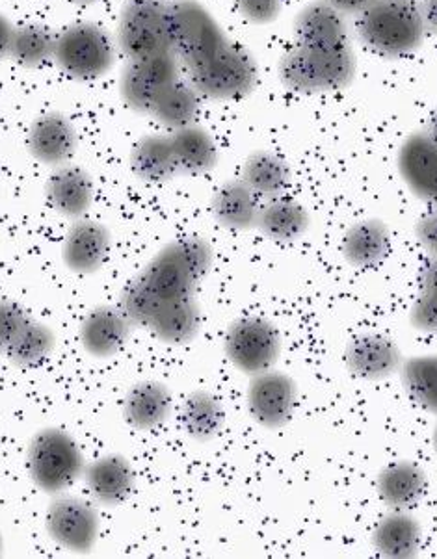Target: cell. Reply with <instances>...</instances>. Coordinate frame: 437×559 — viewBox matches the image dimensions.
Masks as SVG:
<instances>
[{"mask_svg": "<svg viewBox=\"0 0 437 559\" xmlns=\"http://www.w3.org/2000/svg\"><path fill=\"white\" fill-rule=\"evenodd\" d=\"M214 262V249L205 238L182 237L166 243L140 272L164 305L192 299Z\"/></svg>", "mask_w": 437, "mask_h": 559, "instance_id": "6da1fadb", "label": "cell"}, {"mask_svg": "<svg viewBox=\"0 0 437 559\" xmlns=\"http://www.w3.org/2000/svg\"><path fill=\"white\" fill-rule=\"evenodd\" d=\"M356 55L346 47L296 45L280 60L283 86L296 94H330L350 86L356 76Z\"/></svg>", "mask_w": 437, "mask_h": 559, "instance_id": "7a4b0ae2", "label": "cell"}, {"mask_svg": "<svg viewBox=\"0 0 437 559\" xmlns=\"http://www.w3.org/2000/svg\"><path fill=\"white\" fill-rule=\"evenodd\" d=\"M426 34L418 0H376L357 17L363 45L383 57H406L423 45Z\"/></svg>", "mask_w": 437, "mask_h": 559, "instance_id": "3957f363", "label": "cell"}, {"mask_svg": "<svg viewBox=\"0 0 437 559\" xmlns=\"http://www.w3.org/2000/svg\"><path fill=\"white\" fill-rule=\"evenodd\" d=\"M26 471L39 491L55 497L84 476L86 457L75 437L69 436L66 429L44 428L28 442Z\"/></svg>", "mask_w": 437, "mask_h": 559, "instance_id": "277c9868", "label": "cell"}, {"mask_svg": "<svg viewBox=\"0 0 437 559\" xmlns=\"http://www.w3.org/2000/svg\"><path fill=\"white\" fill-rule=\"evenodd\" d=\"M169 45L187 69L205 62L229 39L218 21L198 0H168Z\"/></svg>", "mask_w": 437, "mask_h": 559, "instance_id": "5b68a950", "label": "cell"}, {"mask_svg": "<svg viewBox=\"0 0 437 559\" xmlns=\"http://www.w3.org/2000/svg\"><path fill=\"white\" fill-rule=\"evenodd\" d=\"M190 84L206 99H243L253 92L259 81V68L243 45L227 44L216 50L213 57L196 68L187 69Z\"/></svg>", "mask_w": 437, "mask_h": 559, "instance_id": "8992f818", "label": "cell"}, {"mask_svg": "<svg viewBox=\"0 0 437 559\" xmlns=\"http://www.w3.org/2000/svg\"><path fill=\"white\" fill-rule=\"evenodd\" d=\"M52 60L75 81H95L114 68L116 45L103 26L75 23L57 36Z\"/></svg>", "mask_w": 437, "mask_h": 559, "instance_id": "52a82bcc", "label": "cell"}, {"mask_svg": "<svg viewBox=\"0 0 437 559\" xmlns=\"http://www.w3.org/2000/svg\"><path fill=\"white\" fill-rule=\"evenodd\" d=\"M118 45L129 60L172 52L168 0H127L119 13Z\"/></svg>", "mask_w": 437, "mask_h": 559, "instance_id": "ba28073f", "label": "cell"}, {"mask_svg": "<svg viewBox=\"0 0 437 559\" xmlns=\"http://www.w3.org/2000/svg\"><path fill=\"white\" fill-rule=\"evenodd\" d=\"M224 349L233 367L251 378L277 365L282 355V335L267 318H238L227 328Z\"/></svg>", "mask_w": 437, "mask_h": 559, "instance_id": "9c48e42d", "label": "cell"}, {"mask_svg": "<svg viewBox=\"0 0 437 559\" xmlns=\"http://www.w3.org/2000/svg\"><path fill=\"white\" fill-rule=\"evenodd\" d=\"M45 528L58 547L73 554H90L101 534L99 513L92 502L71 495H55L47 508Z\"/></svg>", "mask_w": 437, "mask_h": 559, "instance_id": "30bf717a", "label": "cell"}, {"mask_svg": "<svg viewBox=\"0 0 437 559\" xmlns=\"http://www.w3.org/2000/svg\"><path fill=\"white\" fill-rule=\"evenodd\" d=\"M179 71L181 62L174 52L145 60H129L119 82L123 103L134 112L151 114L156 100L174 82L179 81Z\"/></svg>", "mask_w": 437, "mask_h": 559, "instance_id": "8fae6325", "label": "cell"}, {"mask_svg": "<svg viewBox=\"0 0 437 559\" xmlns=\"http://www.w3.org/2000/svg\"><path fill=\"white\" fill-rule=\"evenodd\" d=\"M246 405L250 417L267 429L285 428L298 405V385L288 373L280 370L251 376L246 391Z\"/></svg>", "mask_w": 437, "mask_h": 559, "instance_id": "7c38bea8", "label": "cell"}, {"mask_svg": "<svg viewBox=\"0 0 437 559\" xmlns=\"http://www.w3.org/2000/svg\"><path fill=\"white\" fill-rule=\"evenodd\" d=\"M113 249V235L97 219L79 218L69 225L62 242V261L69 272L92 275L105 266Z\"/></svg>", "mask_w": 437, "mask_h": 559, "instance_id": "4fadbf2b", "label": "cell"}, {"mask_svg": "<svg viewBox=\"0 0 437 559\" xmlns=\"http://www.w3.org/2000/svg\"><path fill=\"white\" fill-rule=\"evenodd\" d=\"M344 362L350 373L367 381H383L400 372L404 355L399 344L381 333L354 336L344 349Z\"/></svg>", "mask_w": 437, "mask_h": 559, "instance_id": "5bb4252c", "label": "cell"}, {"mask_svg": "<svg viewBox=\"0 0 437 559\" xmlns=\"http://www.w3.org/2000/svg\"><path fill=\"white\" fill-rule=\"evenodd\" d=\"M26 147L31 155L50 168L68 164L79 150V134L75 124L62 112H47L39 116L28 129Z\"/></svg>", "mask_w": 437, "mask_h": 559, "instance_id": "9a60e30c", "label": "cell"}, {"mask_svg": "<svg viewBox=\"0 0 437 559\" xmlns=\"http://www.w3.org/2000/svg\"><path fill=\"white\" fill-rule=\"evenodd\" d=\"M397 164L406 187L437 209V143L426 132H415L400 145Z\"/></svg>", "mask_w": 437, "mask_h": 559, "instance_id": "2e32d148", "label": "cell"}, {"mask_svg": "<svg viewBox=\"0 0 437 559\" xmlns=\"http://www.w3.org/2000/svg\"><path fill=\"white\" fill-rule=\"evenodd\" d=\"M132 325L119 307L101 305L87 312L81 322V344L84 352L97 359H108L126 346Z\"/></svg>", "mask_w": 437, "mask_h": 559, "instance_id": "e0dca14e", "label": "cell"}, {"mask_svg": "<svg viewBox=\"0 0 437 559\" xmlns=\"http://www.w3.org/2000/svg\"><path fill=\"white\" fill-rule=\"evenodd\" d=\"M84 481L95 502L114 508L131 497L137 473L126 455L108 454L86 466Z\"/></svg>", "mask_w": 437, "mask_h": 559, "instance_id": "ac0fdd59", "label": "cell"}, {"mask_svg": "<svg viewBox=\"0 0 437 559\" xmlns=\"http://www.w3.org/2000/svg\"><path fill=\"white\" fill-rule=\"evenodd\" d=\"M45 193L49 205L63 218H84L90 206L94 205V180L86 169L63 164L50 174Z\"/></svg>", "mask_w": 437, "mask_h": 559, "instance_id": "d6986e66", "label": "cell"}, {"mask_svg": "<svg viewBox=\"0 0 437 559\" xmlns=\"http://www.w3.org/2000/svg\"><path fill=\"white\" fill-rule=\"evenodd\" d=\"M294 38L296 44L307 47H346L349 23L328 0H315L296 15Z\"/></svg>", "mask_w": 437, "mask_h": 559, "instance_id": "ffe728a7", "label": "cell"}, {"mask_svg": "<svg viewBox=\"0 0 437 559\" xmlns=\"http://www.w3.org/2000/svg\"><path fill=\"white\" fill-rule=\"evenodd\" d=\"M174 413V394L163 381H138L123 400V417L131 428L151 431L168 423Z\"/></svg>", "mask_w": 437, "mask_h": 559, "instance_id": "44dd1931", "label": "cell"}, {"mask_svg": "<svg viewBox=\"0 0 437 559\" xmlns=\"http://www.w3.org/2000/svg\"><path fill=\"white\" fill-rule=\"evenodd\" d=\"M426 487L425 471L412 461H397L383 466L376 478L378 497L391 511L412 510L425 497Z\"/></svg>", "mask_w": 437, "mask_h": 559, "instance_id": "7402d4cb", "label": "cell"}, {"mask_svg": "<svg viewBox=\"0 0 437 559\" xmlns=\"http://www.w3.org/2000/svg\"><path fill=\"white\" fill-rule=\"evenodd\" d=\"M311 227V216L300 201L280 195L261 205L257 229L264 238L275 243L298 242Z\"/></svg>", "mask_w": 437, "mask_h": 559, "instance_id": "603a6c76", "label": "cell"}, {"mask_svg": "<svg viewBox=\"0 0 437 559\" xmlns=\"http://www.w3.org/2000/svg\"><path fill=\"white\" fill-rule=\"evenodd\" d=\"M261 201L243 179L227 180L214 192L211 212L224 229L250 230L257 227Z\"/></svg>", "mask_w": 437, "mask_h": 559, "instance_id": "cb8c5ba5", "label": "cell"}, {"mask_svg": "<svg viewBox=\"0 0 437 559\" xmlns=\"http://www.w3.org/2000/svg\"><path fill=\"white\" fill-rule=\"evenodd\" d=\"M341 251L350 266L359 270L378 266L391 253V233L388 225L376 218L357 222L346 230Z\"/></svg>", "mask_w": 437, "mask_h": 559, "instance_id": "d4e9b609", "label": "cell"}, {"mask_svg": "<svg viewBox=\"0 0 437 559\" xmlns=\"http://www.w3.org/2000/svg\"><path fill=\"white\" fill-rule=\"evenodd\" d=\"M373 545L383 558H415L423 545V530L410 511H389L376 524Z\"/></svg>", "mask_w": 437, "mask_h": 559, "instance_id": "484cf974", "label": "cell"}, {"mask_svg": "<svg viewBox=\"0 0 437 559\" xmlns=\"http://www.w3.org/2000/svg\"><path fill=\"white\" fill-rule=\"evenodd\" d=\"M131 169L138 179L147 185H163L179 174L172 138L147 134L140 138L131 151Z\"/></svg>", "mask_w": 437, "mask_h": 559, "instance_id": "4316f807", "label": "cell"}, {"mask_svg": "<svg viewBox=\"0 0 437 559\" xmlns=\"http://www.w3.org/2000/svg\"><path fill=\"white\" fill-rule=\"evenodd\" d=\"M179 423L187 437L196 442H209L222 433L225 426V409L222 400L213 392L194 391L181 405Z\"/></svg>", "mask_w": 437, "mask_h": 559, "instance_id": "83f0119b", "label": "cell"}, {"mask_svg": "<svg viewBox=\"0 0 437 559\" xmlns=\"http://www.w3.org/2000/svg\"><path fill=\"white\" fill-rule=\"evenodd\" d=\"M175 156L179 164V174L205 175L218 164V147L213 136L200 127L188 124L172 132Z\"/></svg>", "mask_w": 437, "mask_h": 559, "instance_id": "f1b7e54d", "label": "cell"}, {"mask_svg": "<svg viewBox=\"0 0 437 559\" xmlns=\"http://www.w3.org/2000/svg\"><path fill=\"white\" fill-rule=\"evenodd\" d=\"M243 180L261 200H274L287 192L293 171L282 156L270 151H256L244 162Z\"/></svg>", "mask_w": 437, "mask_h": 559, "instance_id": "f546056e", "label": "cell"}, {"mask_svg": "<svg viewBox=\"0 0 437 559\" xmlns=\"http://www.w3.org/2000/svg\"><path fill=\"white\" fill-rule=\"evenodd\" d=\"M201 307L196 298L164 305L155 320L151 322L150 331L158 341L168 346H185L200 335Z\"/></svg>", "mask_w": 437, "mask_h": 559, "instance_id": "4dcf8cb0", "label": "cell"}, {"mask_svg": "<svg viewBox=\"0 0 437 559\" xmlns=\"http://www.w3.org/2000/svg\"><path fill=\"white\" fill-rule=\"evenodd\" d=\"M57 348V335L47 323L39 320H26L23 328L13 336L8 346V360L17 368H38L49 360L50 355Z\"/></svg>", "mask_w": 437, "mask_h": 559, "instance_id": "1f68e13d", "label": "cell"}, {"mask_svg": "<svg viewBox=\"0 0 437 559\" xmlns=\"http://www.w3.org/2000/svg\"><path fill=\"white\" fill-rule=\"evenodd\" d=\"M200 99L201 95L190 82L177 81L156 100L151 116L156 119V123L174 132L196 123L200 114Z\"/></svg>", "mask_w": 437, "mask_h": 559, "instance_id": "d6a6232c", "label": "cell"}, {"mask_svg": "<svg viewBox=\"0 0 437 559\" xmlns=\"http://www.w3.org/2000/svg\"><path fill=\"white\" fill-rule=\"evenodd\" d=\"M399 373L408 399L437 415V354L410 357L402 362Z\"/></svg>", "mask_w": 437, "mask_h": 559, "instance_id": "836d02e7", "label": "cell"}, {"mask_svg": "<svg viewBox=\"0 0 437 559\" xmlns=\"http://www.w3.org/2000/svg\"><path fill=\"white\" fill-rule=\"evenodd\" d=\"M55 49L57 36L49 26L25 23L13 31L10 57L23 68H42L50 58H55Z\"/></svg>", "mask_w": 437, "mask_h": 559, "instance_id": "e575fe53", "label": "cell"}, {"mask_svg": "<svg viewBox=\"0 0 437 559\" xmlns=\"http://www.w3.org/2000/svg\"><path fill=\"white\" fill-rule=\"evenodd\" d=\"M410 323L421 333L437 335V259L428 257L421 270L417 294L410 309Z\"/></svg>", "mask_w": 437, "mask_h": 559, "instance_id": "d590c367", "label": "cell"}, {"mask_svg": "<svg viewBox=\"0 0 437 559\" xmlns=\"http://www.w3.org/2000/svg\"><path fill=\"white\" fill-rule=\"evenodd\" d=\"M163 307V301L156 298V294L151 290L150 285L140 274L127 283L123 293L119 296V309L134 328L150 330L151 322L155 320Z\"/></svg>", "mask_w": 437, "mask_h": 559, "instance_id": "8d00e7d4", "label": "cell"}, {"mask_svg": "<svg viewBox=\"0 0 437 559\" xmlns=\"http://www.w3.org/2000/svg\"><path fill=\"white\" fill-rule=\"evenodd\" d=\"M235 7L253 25H269L282 12V0H235Z\"/></svg>", "mask_w": 437, "mask_h": 559, "instance_id": "74e56055", "label": "cell"}, {"mask_svg": "<svg viewBox=\"0 0 437 559\" xmlns=\"http://www.w3.org/2000/svg\"><path fill=\"white\" fill-rule=\"evenodd\" d=\"M26 320L28 317L20 305L8 301V299H0V354L7 352L13 336L17 335V331L23 328Z\"/></svg>", "mask_w": 437, "mask_h": 559, "instance_id": "f35d334b", "label": "cell"}, {"mask_svg": "<svg viewBox=\"0 0 437 559\" xmlns=\"http://www.w3.org/2000/svg\"><path fill=\"white\" fill-rule=\"evenodd\" d=\"M415 238L430 259H437V211L418 218L415 224Z\"/></svg>", "mask_w": 437, "mask_h": 559, "instance_id": "ab89813d", "label": "cell"}, {"mask_svg": "<svg viewBox=\"0 0 437 559\" xmlns=\"http://www.w3.org/2000/svg\"><path fill=\"white\" fill-rule=\"evenodd\" d=\"M331 7L335 8L338 12L343 13L344 17L346 15H356L359 17L362 13L367 12L373 4H375L376 0H328Z\"/></svg>", "mask_w": 437, "mask_h": 559, "instance_id": "60d3db41", "label": "cell"}, {"mask_svg": "<svg viewBox=\"0 0 437 559\" xmlns=\"http://www.w3.org/2000/svg\"><path fill=\"white\" fill-rule=\"evenodd\" d=\"M13 31L15 26L8 21L7 15L0 13V60L7 58L12 49Z\"/></svg>", "mask_w": 437, "mask_h": 559, "instance_id": "b9f144b4", "label": "cell"}, {"mask_svg": "<svg viewBox=\"0 0 437 559\" xmlns=\"http://www.w3.org/2000/svg\"><path fill=\"white\" fill-rule=\"evenodd\" d=\"M418 8L425 21L426 32L437 36V0H418Z\"/></svg>", "mask_w": 437, "mask_h": 559, "instance_id": "7bdbcfd3", "label": "cell"}, {"mask_svg": "<svg viewBox=\"0 0 437 559\" xmlns=\"http://www.w3.org/2000/svg\"><path fill=\"white\" fill-rule=\"evenodd\" d=\"M426 134L437 143V110L432 114L430 123H428V129H426Z\"/></svg>", "mask_w": 437, "mask_h": 559, "instance_id": "ee69618b", "label": "cell"}, {"mask_svg": "<svg viewBox=\"0 0 437 559\" xmlns=\"http://www.w3.org/2000/svg\"><path fill=\"white\" fill-rule=\"evenodd\" d=\"M71 2L76 4V7H92V4L99 2V0H71Z\"/></svg>", "mask_w": 437, "mask_h": 559, "instance_id": "f6af8a7d", "label": "cell"}, {"mask_svg": "<svg viewBox=\"0 0 437 559\" xmlns=\"http://www.w3.org/2000/svg\"><path fill=\"white\" fill-rule=\"evenodd\" d=\"M434 448H436V452H437V426H436V429H434Z\"/></svg>", "mask_w": 437, "mask_h": 559, "instance_id": "bcb514c9", "label": "cell"}, {"mask_svg": "<svg viewBox=\"0 0 437 559\" xmlns=\"http://www.w3.org/2000/svg\"><path fill=\"white\" fill-rule=\"evenodd\" d=\"M2 548H4V540H2V534H0V556H2Z\"/></svg>", "mask_w": 437, "mask_h": 559, "instance_id": "7dc6e473", "label": "cell"}]
</instances>
